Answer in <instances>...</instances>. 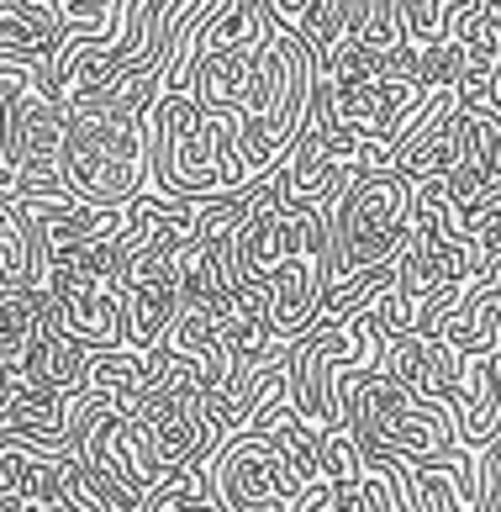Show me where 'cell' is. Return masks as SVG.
<instances>
[{
	"mask_svg": "<svg viewBox=\"0 0 501 512\" xmlns=\"http://www.w3.org/2000/svg\"><path fill=\"white\" fill-rule=\"evenodd\" d=\"M64 191L95 206H122L153 191V122L148 111L122 106L90 90L69 101V138H64Z\"/></svg>",
	"mask_w": 501,
	"mask_h": 512,
	"instance_id": "1",
	"label": "cell"
},
{
	"mask_svg": "<svg viewBox=\"0 0 501 512\" xmlns=\"http://www.w3.org/2000/svg\"><path fill=\"white\" fill-rule=\"evenodd\" d=\"M322 212H327V275H333V291H343L401 259L417 217V180H407L396 164L364 169L338 196L322 201Z\"/></svg>",
	"mask_w": 501,
	"mask_h": 512,
	"instance_id": "2",
	"label": "cell"
},
{
	"mask_svg": "<svg viewBox=\"0 0 501 512\" xmlns=\"http://www.w3.org/2000/svg\"><path fill=\"white\" fill-rule=\"evenodd\" d=\"M338 386H343V412H349L359 449H391V454H407V460H433V454L459 444L454 417L433 402H422L417 391H407L385 365L343 370Z\"/></svg>",
	"mask_w": 501,
	"mask_h": 512,
	"instance_id": "3",
	"label": "cell"
},
{
	"mask_svg": "<svg viewBox=\"0 0 501 512\" xmlns=\"http://www.w3.org/2000/svg\"><path fill=\"white\" fill-rule=\"evenodd\" d=\"M211 486L222 512H291L301 497V476L264 428L233 433L211 454Z\"/></svg>",
	"mask_w": 501,
	"mask_h": 512,
	"instance_id": "4",
	"label": "cell"
},
{
	"mask_svg": "<svg viewBox=\"0 0 501 512\" xmlns=\"http://www.w3.org/2000/svg\"><path fill=\"white\" fill-rule=\"evenodd\" d=\"M53 307L80 338L95 349H132L127 322V280L122 275H90L69 259H53Z\"/></svg>",
	"mask_w": 501,
	"mask_h": 512,
	"instance_id": "5",
	"label": "cell"
},
{
	"mask_svg": "<svg viewBox=\"0 0 501 512\" xmlns=\"http://www.w3.org/2000/svg\"><path fill=\"white\" fill-rule=\"evenodd\" d=\"M385 370L396 375L407 391H417L422 402H433L454 417L459 402V370H465V349L454 344L449 333L438 328H407V333H391L385 338Z\"/></svg>",
	"mask_w": 501,
	"mask_h": 512,
	"instance_id": "6",
	"label": "cell"
},
{
	"mask_svg": "<svg viewBox=\"0 0 501 512\" xmlns=\"http://www.w3.org/2000/svg\"><path fill=\"white\" fill-rule=\"evenodd\" d=\"M501 428V344L465 349L459 370V402H454V433L465 444H491Z\"/></svg>",
	"mask_w": 501,
	"mask_h": 512,
	"instance_id": "7",
	"label": "cell"
},
{
	"mask_svg": "<svg viewBox=\"0 0 501 512\" xmlns=\"http://www.w3.org/2000/svg\"><path fill=\"white\" fill-rule=\"evenodd\" d=\"M417 512H480V449L459 439L454 449L417 460Z\"/></svg>",
	"mask_w": 501,
	"mask_h": 512,
	"instance_id": "8",
	"label": "cell"
},
{
	"mask_svg": "<svg viewBox=\"0 0 501 512\" xmlns=\"http://www.w3.org/2000/svg\"><path fill=\"white\" fill-rule=\"evenodd\" d=\"M0 286H53V249L22 196H6V217H0Z\"/></svg>",
	"mask_w": 501,
	"mask_h": 512,
	"instance_id": "9",
	"label": "cell"
},
{
	"mask_svg": "<svg viewBox=\"0 0 501 512\" xmlns=\"http://www.w3.org/2000/svg\"><path fill=\"white\" fill-rule=\"evenodd\" d=\"M501 180V111H465V143L449 169L454 206H470Z\"/></svg>",
	"mask_w": 501,
	"mask_h": 512,
	"instance_id": "10",
	"label": "cell"
}]
</instances>
